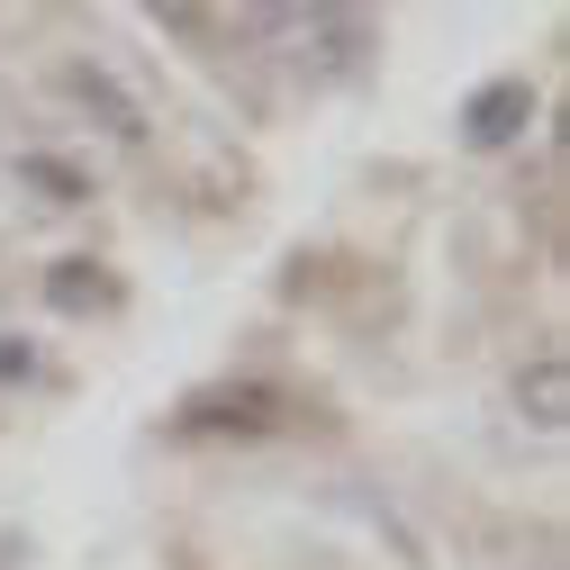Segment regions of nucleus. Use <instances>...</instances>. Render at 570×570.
<instances>
[{
	"mask_svg": "<svg viewBox=\"0 0 570 570\" xmlns=\"http://www.w3.org/2000/svg\"><path fill=\"white\" fill-rule=\"evenodd\" d=\"M63 82H73V100H82V109H100V118H109V136H118V146H146V109H136V100L100 73V63H73Z\"/></svg>",
	"mask_w": 570,
	"mask_h": 570,
	"instance_id": "nucleus-2",
	"label": "nucleus"
},
{
	"mask_svg": "<svg viewBox=\"0 0 570 570\" xmlns=\"http://www.w3.org/2000/svg\"><path fill=\"white\" fill-rule=\"evenodd\" d=\"M100 299H109L100 263H55V308H100Z\"/></svg>",
	"mask_w": 570,
	"mask_h": 570,
	"instance_id": "nucleus-5",
	"label": "nucleus"
},
{
	"mask_svg": "<svg viewBox=\"0 0 570 570\" xmlns=\"http://www.w3.org/2000/svg\"><path fill=\"white\" fill-rule=\"evenodd\" d=\"M0 372H19V381H28V372H37V353H28V344L10 353V335H0Z\"/></svg>",
	"mask_w": 570,
	"mask_h": 570,
	"instance_id": "nucleus-6",
	"label": "nucleus"
},
{
	"mask_svg": "<svg viewBox=\"0 0 570 570\" xmlns=\"http://www.w3.org/2000/svg\"><path fill=\"white\" fill-rule=\"evenodd\" d=\"M19 181H28V190H46V208L91 199V190H82V173H73V164H55V155H19Z\"/></svg>",
	"mask_w": 570,
	"mask_h": 570,
	"instance_id": "nucleus-4",
	"label": "nucleus"
},
{
	"mask_svg": "<svg viewBox=\"0 0 570 570\" xmlns=\"http://www.w3.org/2000/svg\"><path fill=\"white\" fill-rule=\"evenodd\" d=\"M525 118H534V91L525 82H489V91H471L462 136H471L480 155H498V146H517V136H525Z\"/></svg>",
	"mask_w": 570,
	"mask_h": 570,
	"instance_id": "nucleus-1",
	"label": "nucleus"
},
{
	"mask_svg": "<svg viewBox=\"0 0 570 570\" xmlns=\"http://www.w3.org/2000/svg\"><path fill=\"white\" fill-rule=\"evenodd\" d=\"M517 407L543 425V435H561V416H570V372H561V353H543V363L517 381Z\"/></svg>",
	"mask_w": 570,
	"mask_h": 570,
	"instance_id": "nucleus-3",
	"label": "nucleus"
}]
</instances>
